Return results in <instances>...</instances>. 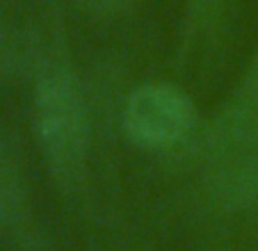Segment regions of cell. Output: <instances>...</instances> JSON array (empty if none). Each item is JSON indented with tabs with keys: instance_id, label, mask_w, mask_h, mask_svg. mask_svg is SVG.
Masks as SVG:
<instances>
[{
	"instance_id": "3957f363",
	"label": "cell",
	"mask_w": 258,
	"mask_h": 251,
	"mask_svg": "<svg viewBox=\"0 0 258 251\" xmlns=\"http://www.w3.org/2000/svg\"><path fill=\"white\" fill-rule=\"evenodd\" d=\"M89 3H92V5H96V7H110V10H112L114 5H119V3H121V0H89Z\"/></svg>"
},
{
	"instance_id": "7a4b0ae2",
	"label": "cell",
	"mask_w": 258,
	"mask_h": 251,
	"mask_svg": "<svg viewBox=\"0 0 258 251\" xmlns=\"http://www.w3.org/2000/svg\"><path fill=\"white\" fill-rule=\"evenodd\" d=\"M195 126V105L174 85L151 82L135 89L123 107L126 135L144 149H169Z\"/></svg>"
},
{
	"instance_id": "6da1fadb",
	"label": "cell",
	"mask_w": 258,
	"mask_h": 251,
	"mask_svg": "<svg viewBox=\"0 0 258 251\" xmlns=\"http://www.w3.org/2000/svg\"><path fill=\"white\" fill-rule=\"evenodd\" d=\"M34 131L53 174L64 183L78 178L89 144L87 110L69 73L46 76L34 94Z\"/></svg>"
}]
</instances>
